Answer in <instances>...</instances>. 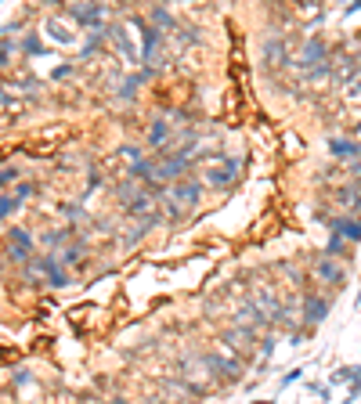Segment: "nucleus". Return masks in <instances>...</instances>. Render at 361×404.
<instances>
[{
  "label": "nucleus",
  "mask_w": 361,
  "mask_h": 404,
  "mask_svg": "<svg viewBox=\"0 0 361 404\" xmlns=\"http://www.w3.org/2000/svg\"><path fill=\"white\" fill-rule=\"evenodd\" d=\"M239 173H242V163L239 159H231V155H217V163L206 166V184L210 188H231L235 181H239Z\"/></svg>",
  "instance_id": "1"
},
{
  "label": "nucleus",
  "mask_w": 361,
  "mask_h": 404,
  "mask_svg": "<svg viewBox=\"0 0 361 404\" xmlns=\"http://www.w3.org/2000/svg\"><path fill=\"white\" fill-rule=\"evenodd\" d=\"M123 206H127V213L141 217V213H148V209L155 206V191H137V188H123Z\"/></svg>",
  "instance_id": "2"
},
{
  "label": "nucleus",
  "mask_w": 361,
  "mask_h": 404,
  "mask_svg": "<svg viewBox=\"0 0 361 404\" xmlns=\"http://www.w3.org/2000/svg\"><path fill=\"white\" fill-rule=\"evenodd\" d=\"M199 191H202V188H199L195 181H192V184H188V181H177V184H174V195H170V206H177V217H181V209H184V206L192 209V206L199 202Z\"/></svg>",
  "instance_id": "3"
},
{
  "label": "nucleus",
  "mask_w": 361,
  "mask_h": 404,
  "mask_svg": "<svg viewBox=\"0 0 361 404\" xmlns=\"http://www.w3.org/2000/svg\"><path fill=\"white\" fill-rule=\"evenodd\" d=\"M8 242H11V260H14V264L29 260V253H33V238H29V231L11 228V231H8Z\"/></svg>",
  "instance_id": "4"
},
{
  "label": "nucleus",
  "mask_w": 361,
  "mask_h": 404,
  "mask_svg": "<svg viewBox=\"0 0 361 404\" xmlns=\"http://www.w3.org/2000/svg\"><path fill=\"white\" fill-rule=\"evenodd\" d=\"M329 228H333V238L343 235L347 242H361V220L358 217H333L329 220Z\"/></svg>",
  "instance_id": "5"
},
{
  "label": "nucleus",
  "mask_w": 361,
  "mask_h": 404,
  "mask_svg": "<svg viewBox=\"0 0 361 404\" xmlns=\"http://www.w3.org/2000/svg\"><path fill=\"white\" fill-rule=\"evenodd\" d=\"M315 274H318L322 282L343 285V267H340V260H336V256H322V260L315 264Z\"/></svg>",
  "instance_id": "6"
},
{
  "label": "nucleus",
  "mask_w": 361,
  "mask_h": 404,
  "mask_svg": "<svg viewBox=\"0 0 361 404\" xmlns=\"http://www.w3.org/2000/svg\"><path fill=\"white\" fill-rule=\"evenodd\" d=\"M322 61H325V44H322L318 37H311V40H307V47H304V58H300V66L315 73V69H322Z\"/></svg>",
  "instance_id": "7"
},
{
  "label": "nucleus",
  "mask_w": 361,
  "mask_h": 404,
  "mask_svg": "<svg viewBox=\"0 0 361 404\" xmlns=\"http://www.w3.org/2000/svg\"><path fill=\"white\" fill-rule=\"evenodd\" d=\"M325 314H329V300H322V296H307L304 300V321L318 325V321H325Z\"/></svg>",
  "instance_id": "8"
},
{
  "label": "nucleus",
  "mask_w": 361,
  "mask_h": 404,
  "mask_svg": "<svg viewBox=\"0 0 361 404\" xmlns=\"http://www.w3.org/2000/svg\"><path fill=\"white\" fill-rule=\"evenodd\" d=\"M329 152L336 159H361V141H343V137H333L329 141Z\"/></svg>",
  "instance_id": "9"
},
{
  "label": "nucleus",
  "mask_w": 361,
  "mask_h": 404,
  "mask_svg": "<svg viewBox=\"0 0 361 404\" xmlns=\"http://www.w3.org/2000/svg\"><path fill=\"white\" fill-rule=\"evenodd\" d=\"M40 271L47 274V282H51L55 289H61V285L69 282V274H66V271L58 267V260H55V256H43V260H40Z\"/></svg>",
  "instance_id": "10"
},
{
  "label": "nucleus",
  "mask_w": 361,
  "mask_h": 404,
  "mask_svg": "<svg viewBox=\"0 0 361 404\" xmlns=\"http://www.w3.org/2000/svg\"><path fill=\"white\" fill-rule=\"evenodd\" d=\"M29 191H33V184H22L19 191H14V195H4V199H0V217H8L11 209H19V206L29 199Z\"/></svg>",
  "instance_id": "11"
},
{
  "label": "nucleus",
  "mask_w": 361,
  "mask_h": 404,
  "mask_svg": "<svg viewBox=\"0 0 361 404\" xmlns=\"http://www.w3.org/2000/svg\"><path fill=\"white\" fill-rule=\"evenodd\" d=\"M170 141V123H163V119H155L152 123V131H148V144H155V148L163 152V144Z\"/></svg>",
  "instance_id": "12"
},
{
  "label": "nucleus",
  "mask_w": 361,
  "mask_h": 404,
  "mask_svg": "<svg viewBox=\"0 0 361 404\" xmlns=\"http://www.w3.org/2000/svg\"><path fill=\"white\" fill-rule=\"evenodd\" d=\"M264 58H268L271 66H286V44H282V40H268V47H264Z\"/></svg>",
  "instance_id": "13"
},
{
  "label": "nucleus",
  "mask_w": 361,
  "mask_h": 404,
  "mask_svg": "<svg viewBox=\"0 0 361 404\" xmlns=\"http://www.w3.org/2000/svg\"><path fill=\"white\" fill-rule=\"evenodd\" d=\"M69 15H72V19H80V22H101L105 8H72Z\"/></svg>",
  "instance_id": "14"
},
{
  "label": "nucleus",
  "mask_w": 361,
  "mask_h": 404,
  "mask_svg": "<svg viewBox=\"0 0 361 404\" xmlns=\"http://www.w3.org/2000/svg\"><path fill=\"white\" fill-rule=\"evenodd\" d=\"M340 202H347V209L354 213V209L361 206V191H358V188H343V191H340Z\"/></svg>",
  "instance_id": "15"
},
{
  "label": "nucleus",
  "mask_w": 361,
  "mask_h": 404,
  "mask_svg": "<svg viewBox=\"0 0 361 404\" xmlns=\"http://www.w3.org/2000/svg\"><path fill=\"white\" fill-rule=\"evenodd\" d=\"M351 376H361V368H354V365H347V368H340L336 376H333V383H347Z\"/></svg>",
  "instance_id": "16"
},
{
  "label": "nucleus",
  "mask_w": 361,
  "mask_h": 404,
  "mask_svg": "<svg viewBox=\"0 0 361 404\" xmlns=\"http://www.w3.org/2000/svg\"><path fill=\"white\" fill-rule=\"evenodd\" d=\"M14 177H19V170H14V166H0V188H4V184H11Z\"/></svg>",
  "instance_id": "17"
},
{
  "label": "nucleus",
  "mask_w": 361,
  "mask_h": 404,
  "mask_svg": "<svg viewBox=\"0 0 361 404\" xmlns=\"http://www.w3.org/2000/svg\"><path fill=\"white\" fill-rule=\"evenodd\" d=\"M123 159H130V163L137 166L141 163V148H123Z\"/></svg>",
  "instance_id": "18"
},
{
  "label": "nucleus",
  "mask_w": 361,
  "mask_h": 404,
  "mask_svg": "<svg viewBox=\"0 0 361 404\" xmlns=\"http://www.w3.org/2000/svg\"><path fill=\"white\" fill-rule=\"evenodd\" d=\"M0 105H8V108L14 105V98H11V94H4V87H0Z\"/></svg>",
  "instance_id": "19"
},
{
  "label": "nucleus",
  "mask_w": 361,
  "mask_h": 404,
  "mask_svg": "<svg viewBox=\"0 0 361 404\" xmlns=\"http://www.w3.org/2000/svg\"><path fill=\"white\" fill-rule=\"evenodd\" d=\"M4 58H8V47H0V66H4Z\"/></svg>",
  "instance_id": "20"
},
{
  "label": "nucleus",
  "mask_w": 361,
  "mask_h": 404,
  "mask_svg": "<svg viewBox=\"0 0 361 404\" xmlns=\"http://www.w3.org/2000/svg\"><path fill=\"white\" fill-rule=\"evenodd\" d=\"M113 404H127V401H113Z\"/></svg>",
  "instance_id": "21"
},
{
  "label": "nucleus",
  "mask_w": 361,
  "mask_h": 404,
  "mask_svg": "<svg viewBox=\"0 0 361 404\" xmlns=\"http://www.w3.org/2000/svg\"><path fill=\"white\" fill-rule=\"evenodd\" d=\"M257 404H268V401H257Z\"/></svg>",
  "instance_id": "22"
},
{
  "label": "nucleus",
  "mask_w": 361,
  "mask_h": 404,
  "mask_svg": "<svg viewBox=\"0 0 361 404\" xmlns=\"http://www.w3.org/2000/svg\"><path fill=\"white\" fill-rule=\"evenodd\" d=\"M358 131H361V126H358Z\"/></svg>",
  "instance_id": "23"
}]
</instances>
